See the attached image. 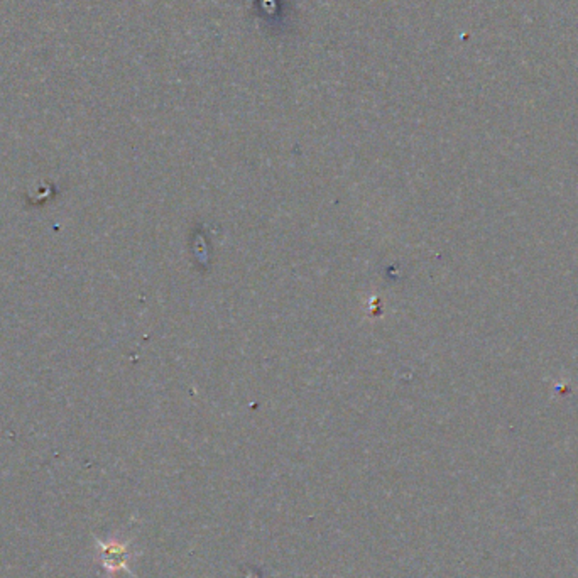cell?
<instances>
[{"instance_id": "obj_1", "label": "cell", "mask_w": 578, "mask_h": 578, "mask_svg": "<svg viewBox=\"0 0 578 578\" xmlns=\"http://www.w3.org/2000/svg\"><path fill=\"white\" fill-rule=\"evenodd\" d=\"M125 550L119 545H110L108 548H105L103 552V558H105V565L108 568H120L125 562Z\"/></svg>"}]
</instances>
